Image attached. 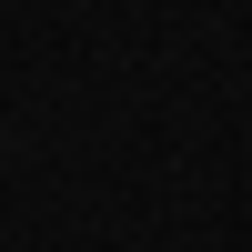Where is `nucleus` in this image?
Returning a JSON list of instances; mask_svg holds the SVG:
<instances>
[]
</instances>
